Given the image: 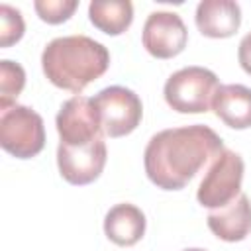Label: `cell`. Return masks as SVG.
Here are the masks:
<instances>
[{
	"instance_id": "obj_1",
	"label": "cell",
	"mask_w": 251,
	"mask_h": 251,
	"mask_svg": "<svg viewBox=\"0 0 251 251\" xmlns=\"http://www.w3.org/2000/svg\"><path fill=\"white\" fill-rule=\"evenodd\" d=\"M222 151V137L208 126L194 124L163 129L155 133L145 147V173L155 186L180 190Z\"/></svg>"
},
{
	"instance_id": "obj_2",
	"label": "cell",
	"mask_w": 251,
	"mask_h": 251,
	"mask_svg": "<svg viewBox=\"0 0 251 251\" xmlns=\"http://www.w3.org/2000/svg\"><path fill=\"white\" fill-rule=\"evenodd\" d=\"M108 65V49L86 35L57 37L41 53V67L47 80L71 92H82L106 73Z\"/></svg>"
},
{
	"instance_id": "obj_3",
	"label": "cell",
	"mask_w": 251,
	"mask_h": 251,
	"mask_svg": "<svg viewBox=\"0 0 251 251\" xmlns=\"http://www.w3.org/2000/svg\"><path fill=\"white\" fill-rule=\"evenodd\" d=\"M218 88V76L210 69L184 67L167 78L163 94L175 112L202 114L212 108V100Z\"/></svg>"
},
{
	"instance_id": "obj_4",
	"label": "cell",
	"mask_w": 251,
	"mask_h": 251,
	"mask_svg": "<svg viewBox=\"0 0 251 251\" xmlns=\"http://www.w3.org/2000/svg\"><path fill=\"white\" fill-rule=\"evenodd\" d=\"M0 145L18 159L35 157L45 145L41 116L22 104L0 108Z\"/></svg>"
},
{
	"instance_id": "obj_5",
	"label": "cell",
	"mask_w": 251,
	"mask_h": 251,
	"mask_svg": "<svg viewBox=\"0 0 251 251\" xmlns=\"http://www.w3.org/2000/svg\"><path fill=\"white\" fill-rule=\"evenodd\" d=\"M243 173L245 165L241 155L224 147V151L208 167V173L198 186V202L210 210H220L227 206L241 194Z\"/></svg>"
},
{
	"instance_id": "obj_6",
	"label": "cell",
	"mask_w": 251,
	"mask_h": 251,
	"mask_svg": "<svg viewBox=\"0 0 251 251\" xmlns=\"http://www.w3.org/2000/svg\"><path fill=\"white\" fill-rule=\"evenodd\" d=\"M92 104L98 112L102 131L108 137H122L131 133L143 116L139 96L126 86L102 88L92 98Z\"/></svg>"
},
{
	"instance_id": "obj_7",
	"label": "cell",
	"mask_w": 251,
	"mask_h": 251,
	"mask_svg": "<svg viewBox=\"0 0 251 251\" xmlns=\"http://www.w3.org/2000/svg\"><path fill=\"white\" fill-rule=\"evenodd\" d=\"M55 126H57L61 143L69 147L90 145L92 141L100 139L104 133L98 112L92 104V98H86L80 94L69 98L61 106Z\"/></svg>"
},
{
	"instance_id": "obj_8",
	"label": "cell",
	"mask_w": 251,
	"mask_h": 251,
	"mask_svg": "<svg viewBox=\"0 0 251 251\" xmlns=\"http://www.w3.org/2000/svg\"><path fill=\"white\" fill-rule=\"evenodd\" d=\"M188 41L182 18L175 12H153L143 25V47L157 59L176 57Z\"/></svg>"
},
{
	"instance_id": "obj_9",
	"label": "cell",
	"mask_w": 251,
	"mask_h": 251,
	"mask_svg": "<svg viewBox=\"0 0 251 251\" xmlns=\"http://www.w3.org/2000/svg\"><path fill=\"white\" fill-rule=\"evenodd\" d=\"M106 143L96 139L84 147H69L59 143L57 147V165L61 176L71 184H88L100 176L106 165Z\"/></svg>"
},
{
	"instance_id": "obj_10",
	"label": "cell",
	"mask_w": 251,
	"mask_h": 251,
	"mask_svg": "<svg viewBox=\"0 0 251 251\" xmlns=\"http://www.w3.org/2000/svg\"><path fill=\"white\" fill-rule=\"evenodd\" d=\"M196 27L202 35L224 39L231 37L241 25V8L233 0H202L196 6Z\"/></svg>"
},
{
	"instance_id": "obj_11",
	"label": "cell",
	"mask_w": 251,
	"mask_h": 251,
	"mask_svg": "<svg viewBox=\"0 0 251 251\" xmlns=\"http://www.w3.org/2000/svg\"><path fill=\"white\" fill-rule=\"evenodd\" d=\"M208 227L224 241H241L251 231V202L241 192L233 202L208 214Z\"/></svg>"
},
{
	"instance_id": "obj_12",
	"label": "cell",
	"mask_w": 251,
	"mask_h": 251,
	"mask_svg": "<svg viewBox=\"0 0 251 251\" xmlns=\"http://www.w3.org/2000/svg\"><path fill=\"white\" fill-rule=\"evenodd\" d=\"M212 110L227 127H251V88L243 84H220L212 100Z\"/></svg>"
},
{
	"instance_id": "obj_13",
	"label": "cell",
	"mask_w": 251,
	"mask_h": 251,
	"mask_svg": "<svg viewBox=\"0 0 251 251\" xmlns=\"http://www.w3.org/2000/svg\"><path fill=\"white\" fill-rule=\"evenodd\" d=\"M145 214L133 204H116L104 218V233L120 247L135 245L145 233Z\"/></svg>"
},
{
	"instance_id": "obj_14",
	"label": "cell",
	"mask_w": 251,
	"mask_h": 251,
	"mask_svg": "<svg viewBox=\"0 0 251 251\" xmlns=\"http://www.w3.org/2000/svg\"><path fill=\"white\" fill-rule=\"evenodd\" d=\"M88 18L100 31L120 35L133 22V6L129 0H94L88 6Z\"/></svg>"
},
{
	"instance_id": "obj_15",
	"label": "cell",
	"mask_w": 251,
	"mask_h": 251,
	"mask_svg": "<svg viewBox=\"0 0 251 251\" xmlns=\"http://www.w3.org/2000/svg\"><path fill=\"white\" fill-rule=\"evenodd\" d=\"M25 86V73L22 65L2 59L0 61V108L16 104L14 100Z\"/></svg>"
},
{
	"instance_id": "obj_16",
	"label": "cell",
	"mask_w": 251,
	"mask_h": 251,
	"mask_svg": "<svg viewBox=\"0 0 251 251\" xmlns=\"http://www.w3.org/2000/svg\"><path fill=\"white\" fill-rule=\"evenodd\" d=\"M25 24L22 18V12L2 4L0 6V47H10L12 43L20 41L24 35Z\"/></svg>"
},
{
	"instance_id": "obj_17",
	"label": "cell",
	"mask_w": 251,
	"mask_h": 251,
	"mask_svg": "<svg viewBox=\"0 0 251 251\" xmlns=\"http://www.w3.org/2000/svg\"><path fill=\"white\" fill-rule=\"evenodd\" d=\"M76 0H35L33 8L37 16L47 24H63L76 10Z\"/></svg>"
},
{
	"instance_id": "obj_18",
	"label": "cell",
	"mask_w": 251,
	"mask_h": 251,
	"mask_svg": "<svg viewBox=\"0 0 251 251\" xmlns=\"http://www.w3.org/2000/svg\"><path fill=\"white\" fill-rule=\"evenodd\" d=\"M237 59H239V65L241 69L251 75V31L239 41V49H237Z\"/></svg>"
},
{
	"instance_id": "obj_19",
	"label": "cell",
	"mask_w": 251,
	"mask_h": 251,
	"mask_svg": "<svg viewBox=\"0 0 251 251\" xmlns=\"http://www.w3.org/2000/svg\"><path fill=\"white\" fill-rule=\"evenodd\" d=\"M184 251H206V249H200V247H190V249H184Z\"/></svg>"
}]
</instances>
